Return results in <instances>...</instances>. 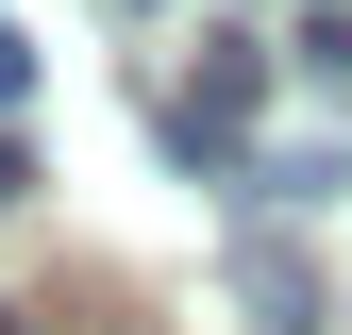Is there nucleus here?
Wrapping results in <instances>:
<instances>
[{
    "label": "nucleus",
    "mask_w": 352,
    "mask_h": 335,
    "mask_svg": "<svg viewBox=\"0 0 352 335\" xmlns=\"http://www.w3.org/2000/svg\"><path fill=\"white\" fill-rule=\"evenodd\" d=\"M269 101V51H252V34H201V84H185V117H168V135H185V168H218L235 151V117Z\"/></svg>",
    "instance_id": "obj_1"
},
{
    "label": "nucleus",
    "mask_w": 352,
    "mask_h": 335,
    "mask_svg": "<svg viewBox=\"0 0 352 335\" xmlns=\"http://www.w3.org/2000/svg\"><path fill=\"white\" fill-rule=\"evenodd\" d=\"M252 185H269V201H336V185H352V135H302V151L252 168Z\"/></svg>",
    "instance_id": "obj_2"
},
{
    "label": "nucleus",
    "mask_w": 352,
    "mask_h": 335,
    "mask_svg": "<svg viewBox=\"0 0 352 335\" xmlns=\"http://www.w3.org/2000/svg\"><path fill=\"white\" fill-rule=\"evenodd\" d=\"M302 84H319V101H352V17H302Z\"/></svg>",
    "instance_id": "obj_3"
},
{
    "label": "nucleus",
    "mask_w": 352,
    "mask_h": 335,
    "mask_svg": "<svg viewBox=\"0 0 352 335\" xmlns=\"http://www.w3.org/2000/svg\"><path fill=\"white\" fill-rule=\"evenodd\" d=\"M17 101H34V34L0 17V117H17Z\"/></svg>",
    "instance_id": "obj_4"
},
{
    "label": "nucleus",
    "mask_w": 352,
    "mask_h": 335,
    "mask_svg": "<svg viewBox=\"0 0 352 335\" xmlns=\"http://www.w3.org/2000/svg\"><path fill=\"white\" fill-rule=\"evenodd\" d=\"M17 185H34V168H17V135H0V218H17Z\"/></svg>",
    "instance_id": "obj_5"
},
{
    "label": "nucleus",
    "mask_w": 352,
    "mask_h": 335,
    "mask_svg": "<svg viewBox=\"0 0 352 335\" xmlns=\"http://www.w3.org/2000/svg\"><path fill=\"white\" fill-rule=\"evenodd\" d=\"M0 335H17V319H0Z\"/></svg>",
    "instance_id": "obj_6"
},
{
    "label": "nucleus",
    "mask_w": 352,
    "mask_h": 335,
    "mask_svg": "<svg viewBox=\"0 0 352 335\" xmlns=\"http://www.w3.org/2000/svg\"><path fill=\"white\" fill-rule=\"evenodd\" d=\"M319 17H336V0H319Z\"/></svg>",
    "instance_id": "obj_7"
},
{
    "label": "nucleus",
    "mask_w": 352,
    "mask_h": 335,
    "mask_svg": "<svg viewBox=\"0 0 352 335\" xmlns=\"http://www.w3.org/2000/svg\"><path fill=\"white\" fill-rule=\"evenodd\" d=\"M135 17H151V0H135Z\"/></svg>",
    "instance_id": "obj_8"
}]
</instances>
